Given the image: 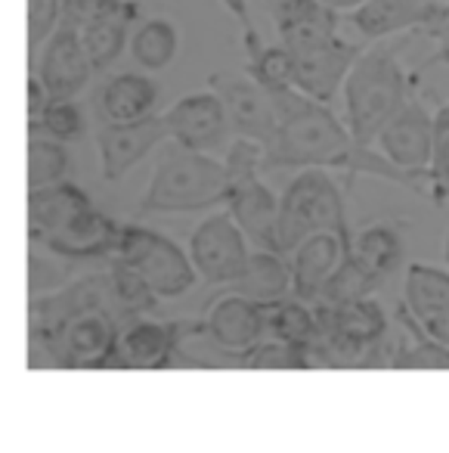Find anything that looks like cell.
<instances>
[{
  "mask_svg": "<svg viewBox=\"0 0 449 453\" xmlns=\"http://www.w3.org/2000/svg\"><path fill=\"white\" fill-rule=\"evenodd\" d=\"M412 41V32L403 38H378L356 57L347 81H344V109L347 127L366 146H375L381 127L397 115V109L415 90V75L403 65V50Z\"/></svg>",
  "mask_w": 449,
  "mask_h": 453,
  "instance_id": "cell-3",
  "label": "cell"
},
{
  "mask_svg": "<svg viewBox=\"0 0 449 453\" xmlns=\"http://www.w3.org/2000/svg\"><path fill=\"white\" fill-rule=\"evenodd\" d=\"M263 323H267L270 339L288 342V345L307 348L316 335V308L301 298H276V302H263Z\"/></svg>",
  "mask_w": 449,
  "mask_h": 453,
  "instance_id": "cell-29",
  "label": "cell"
},
{
  "mask_svg": "<svg viewBox=\"0 0 449 453\" xmlns=\"http://www.w3.org/2000/svg\"><path fill=\"white\" fill-rule=\"evenodd\" d=\"M75 261L63 258V255L50 252L44 246H32V258H28V296H47V292L59 289L72 280L75 273Z\"/></svg>",
  "mask_w": 449,
  "mask_h": 453,
  "instance_id": "cell-36",
  "label": "cell"
},
{
  "mask_svg": "<svg viewBox=\"0 0 449 453\" xmlns=\"http://www.w3.org/2000/svg\"><path fill=\"white\" fill-rule=\"evenodd\" d=\"M32 127L63 140V143H75L88 131V119H84V109L75 96H53L44 112H41V119L34 125H28V131Z\"/></svg>",
  "mask_w": 449,
  "mask_h": 453,
  "instance_id": "cell-35",
  "label": "cell"
},
{
  "mask_svg": "<svg viewBox=\"0 0 449 453\" xmlns=\"http://www.w3.org/2000/svg\"><path fill=\"white\" fill-rule=\"evenodd\" d=\"M230 289L242 292V296L255 298V302H276V298H288L294 289L292 265L285 261L282 252L273 249H255L245 265L242 277L230 286Z\"/></svg>",
  "mask_w": 449,
  "mask_h": 453,
  "instance_id": "cell-25",
  "label": "cell"
},
{
  "mask_svg": "<svg viewBox=\"0 0 449 453\" xmlns=\"http://www.w3.org/2000/svg\"><path fill=\"white\" fill-rule=\"evenodd\" d=\"M137 19H140V4L131 0L125 10H118V13H109V16H103V19H94V22H88V26L78 28L90 59H94V65H96V72L109 69V65L121 57L127 38L133 35Z\"/></svg>",
  "mask_w": 449,
  "mask_h": 453,
  "instance_id": "cell-27",
  "label": "cell"
},
{
  "mask_svg": "<svg viewBox=\"0 0 449 453\" xmlns=\"http://www.w3.org/2000/svg\"><path fill=\"white\" fill-rule=\"evenodd\" d=\"M171 140L164 115H146L140 121H103L96 131L103 180L118 183L133 165H140L152 150H162Z\"/></svg>",
  "mask_w": 449,
  "mask_h": 453,
  "instance_id": "cell-11",
  "label": "cell"
},
{
  "mask_svg": "<svg viewBox=\"0 0 449 453\" xmlns=\"http://www.w3.org/2000/svg\"><path fill=\"white\" fill-rule=\"evenodd\" d=\"M131 314L118 298L112 271L84 273L28 308L32 370H112L115 345Z\"/></svg>",
  "mask_w": 449,
  "mask_h": 453,
  "instance_id": "cell-1",
  "label": "cell"
},
{
  "mask_svg": "<svg viewBox=\"0 0 449 453\" xmlns=\"http://www.w3.org/2000/svg\"><path fill=\"white\" fill-rule=\"evenodd\" d=\"M350 252L378 283H387V277H393L406 258L403 230L393 220H372L354 234Z\"/></svg>",
  "mask_w": 449,
  "mask_h": 453,
  "instance_id": "cell-24",
  "label": "cell"
},
{
  "mask_svg": "<svg viewBox=\"0 0 449 453\" xmlns=\"http://www.w3.org/2000/svg\"><path fill=\"white\" fill-rule=\"evenodd\" d=\"M428 171L434 177V205L440 208L449 199V103L434 112V156Z\"/></svg>",
  "mask_w": 449,
  "mask_h": 453,
  "instance_id": "cell-37",
  "label": "cell"
},
{
  "mask_svg": "<svg viewBox=\"0 0 449 453\" xmlns=\"http://www.w3.org/2000/svg\"><path fill=\"white\" fill-rule=\"evenodd\" d=\"M28 69L38 72L50 96H78L90 84V78L96 75V65L90 59L88 47H84L81 32L69 19L59 22V28L41 47L38 59Z\"/></svg>",
  "mask_w": 449,
  "mask_h": 453,
  "instance_id": "cell-12",
  "label": "cell"
},
{
  "mask_svg": "<svg viewBox=\"0 0 449 453\" xmlns=\"http://www.w3.org/2000/svg\"><path fill=\"white\" fill-rule=\"evenodd\" d=\"M177 50H180V35L177 26L164 16H152V19L137 22L131 35V57L137 59L140 69L146 72H162L174 63Z\"/></svg>",
  "mask_w": 449,
  "mask_h": 453,
  "instance_id": "cell-28",
  "label": "cell"
},
{
  "mask_svg": "<svg viewBox=\"0 0 449 453\" xmlns=\"http://www.w3.org/2000/svg\"><path fill=\"white\" fill-rule=\"evenodd\" d=\"M162 115L168 121L171 140H180L183 146H193L202 152H214L217 146H224L226 134L232 131L226 106L214 88L180 96Z\"/></svg>",
  "mask_w": 449,
  "mask_h": 453,
  "instance_id": "cell-14",
  "label": "cell"
},
{
  "mask_svg": "<svg viewBox=\"0 0 449 453\" xmlns=\"http://www.w3.org/2000/svg\"><path fill=\"white\" fill-rule=\"evenodd\" d=\"M347 183H338L329 168H301L279 196L276 249L292 255L304 236L316 230L354 234L347 224Z\"/></svg>",
  "mask_w": 449,
  "mask_h": 453,
  "instance_id": "cell-5",
  "label": "cell"
},
{
  "mask_svg": "<svg viewBox=\"0 0 449 453\" xmlns=\"http://www.w3.org/2000/svg\"><path fill=\"white\" fill-rule=\"evenodd\" d=\"M63 22V0H28V65Z\"/></svg>",
  "mask_w": 449,
  "mask_h": 453,
  "instance_id": "cell-38",
  "label": "cell"
},
{
  "mask_svg": "<svg viewBox=\"0 0 449 453\" xmlns=\"http://www.w3.org/2000/svg\"><path fill=\"white\" fill-rule=\"evenodd\" d=\"M400 339L391 370H449V345L428 333L406 304L397 308Z\"/></svg>",
  "mask_w": 449,
  "mask_h": 453,
  "instance_id": "cell-26",
  "label": "cell"
},
{
  "mask_svg": "<svg viewBox=\"0 0 449 453\" xmlns=\"http://www.w3.org/2000/svg\"><path fill=\"white\" fill-rule=\"evenodd\" d=\"M193 323L156 320L152 314H140L121 329L115 345L112 370H162L174 366Z\"/></svg>",
  "mask_w": 449,
  "mask_h": 453,
  "instance_id": "cell-9",
  "label": "cell"
},
{
  "mask_svg": "<svg viewBox=\"0 0 449 453\" xmlns=\"http://www.w3.org/2000/svg\"><path fill=\"white\" fill-rule=\"evenodd\" d=\"M276 103V134L263 150V168H329L341 171L344 183L360 174L391 180L434 205V177L430 171H409L393 165L378 146H366L347 125L335 119L329 103H319L298 88L270 90Z\"/></svg>",
  "mask_w": 449,
  "mask_h": 453,
  "instance_id": "cell-2",
  "label": "cell"
},
{
  "mask_svg": "<svg viewBox=\"0 0 449 453\" xmlns=\"http://www.w3.org/2000/svg\"><path fill=\"white\" fill-rule=\"evenodd\" d=\"M118 234H121L118 220L109 218L106 211H100L94 205L84 214H78L59 234L47 236L44 242H32V246H44L72 261H90V258H109L115 252V246H118Z\"/></svg>",
  "mask_w": 449,
  "mask_h": 453,
  "instance_id": "cell-19",
  "label": "cell"
},
{
  "mask_svg": "<svg viewBox=\"0 0 449 453\" xmlns=\"http://www.w3.org/2000/svg\"><path fill=\"white\" fill-rule=\"evenodd\" d=\"M323 4H329V7H335L338 13H350V10H356L360 4H366V0H323Z\"/></svg>",
  "mask_w": 449,
  "mask_h": 453,
  "instance_id": "cell-42",
  "label": "cell"
},
{
  "mask_svg": "<svg viewBox=\"0 0 449 453\" xmlns=\"http://www.w3.org/2000/svg\"><path fill=\"white\" fill-rule=\"evenodd\" d=\"M202 335L214 351L224 354L226 366H232V357L248 351L261 339H267V323H263V304L242 292L230 289L214 296L208 302L205 317L199 320Z\"/></svg>",
  "mask_w": 449,
  "mask_h": 453,
  "instance_id": "cell-8",
  "label": "cell"
},
{
  "mask_svg": "<svg viewBox=\"0 0 449 453\" xmlns=\"http://www.w3.org/2000/svg\"><path fill=\"white\" fill-rule=\"evenodd\" d=\"M109 271H112L115 292H118V298L131 314H156L158 304H162V296L152 289V283L137 267L121 258H109Z\"/></svg>",
  "mask_w": 449,
  "mask_h": 453,
  "instance_id": "cell-34",
  "label": "cell"
},
{
  "mask_svg": "<svg viewBox=\"0 0 449 453\" xmlns=\"http://www.w3.org/2000/svg\"><path fill=\"white\" fill-rule=\"evenodd\" d=\"M26 100H28V125H34V121L41 119V112L47 109V103L53 100L50 96V90H47V84L41 81V75L38 72H32L28 69V84H26Z\"/></svg>",
  "mask_w": 449,
  "mask_h": 453,
  "instance_id": "cell-41",
  "label": "cell"
},
{
  "mask_svg": "<svg viewBox=\"0 0 449 453\" xmlns=\"http://www.w3.org/2000/svg\"><path fill=\"white\" fill-rule=\"evenodd\" d=\"M248 236L230 208L214 211L189 236V255L208 286H232L251 258Z\"/></svg>",
  "mask_w": 449,
  "mask_h": 453,
  "instance_id": "cell-7",
  "label": "cell"
},
{
  "mask_svg": "<svg viewBox=\"0 0 449 453\" xmlns=\"http://www.w3.org/2000/svg\"><path fill=\"white\" fill-rule=\"evenodd\" d=\"M378 286H381L378 280H375L347 249V255H344V261L338 265V271L331 273L329 283L319 292L316 304H344V302H354V298H366V296H372Z\"/></svg>",
  "mask_w": 449,
  "mask_h": 453,
  "instance_id": "cell-32",
  "label": "cell"
},
{
  "mask_svg": "<svg viewBox=\"0 0 449 453\" xmlns=\"http://www.w3.org/2000/svg\"><path fill=\"white\" fill-rule=\"evenodd\" d=\"M360 53L362 47L354 41H344L341 35L323 41V44L304 47V50H292L294 88L319 103H331L338 90L344 88Z\"/></svg>",
  "mask_w": 449,
  "mask_h": 453,
  "instance_id": "cell-13",
  "label": "cell"
},
{
  "mask_svg": "<svg viewBox=\"0 0 449 453\" xmlns=\"http://www.w3.org/2000/svg\"><path fill=\"white\" fill-rule=\"evenodd\" d=\"M403 304L434 339L449 345V271L412 261L403 280Z\"/></svg>",
  "mask_w": 449,
  "mask_h": 453,
  "instance_id": "cell-18",
  "label": "cell"
},
{
  "mask_svg": "<svg viewBox=\"0 0 449 453\" xmlns=\"http://www.w3.org/2000/svg\"><path fill=\"white\" fill-rule=\"evenodd\" d=\"M430 41H437V57L430 59L428 65L440 63L449 65V0H434V7H430V16L422 28Z\"/></svg>",
  "mask_w": 449,
  "mask_h": 453,
  "instance_id": "cell-39",
  "label": "cell"
},
{
  "mask_svg": "<svg viewBox=\"0 0 449 453\" xmlns=\"http://www.w3.org/2000/svg\"><path fill=\"white\" fill-rule=\"evenodd\" d=\"M232 366L239 370H310V357H307V348L288 345L279 339H261L257 345H251L248 351L236 354Z\"/></svg>",
  "mask_w": 449,
  "mask_h": 453,
  "instance_id": "cell-31",
  "label": "cell"
},
{
  "mask_svg": "<svg viewBox=\"0 0 449 453\" xmlns=\"http://www.w3.org/2000/svg\"><path fill=\"white\" fill-rule=\"evenodd\" d=\"M208 88L220 94L230 115V125L236 137H251L267 150L276 134V103L273 94L248 72H211Z\"/></svg>",
  "mask_w": 449,
  "mask_h": 453,
  "instance_id": "cell-10",
  "label": "cell"
},
{
  "mask_svg": "<svg viewBox=\"0 0 449 453\" xmlns=\"http://www.w3.org/2000/svg\"><path fill=\"white\" fill-rule=\"evenodd\" d=\"M109 258H121L133 265L162 298L186 296L202 280L193 265V255L183 252L171 236L140 224H121L118 246Z\"/></svg>",
  "mask_w": 449,
  "mask_h": 453,
  "instance_id": "cell-6",
  "label": "cell"
},
{
  "mask_svg": "<svg viewBox=\"0 0 449 453\" xmlns=\"http://www.w3.org/2000/svg\"><path fill=\"white\" fill-rule=\"evenodd\" d=\"M434 0H366L347 13V22L362 41L393 38V35L422 32Z\"/></svg>",
  "mask_w": 449,
  "mask_h": 453,
  "instance_id": "cell-22",
  "label": "cell"
},
{
  "mask_svg": "<svg viewBox=\"0 0 449 453\" xmlns=\"http://www.w3.org/2000/svg\"><path fill=\"white\" fill-rule=\"evenodd\" d=\"M375 146L400 168L428 171L430 156H434V115H430V109L412 94L397 109V115L381 127Z\"/></svg>",
  "mask_w": 449,
  "mask_h": 453,
  "instance_id": "cell-15",
  "label": "cell"
},
{
  "mask_svg": "<svg viewBox=\"0 0 449 453\" xmlns=\"http://www.w3.org/2000/svg\"><path fill=\"white\" fill-rule=\"evenodd\" d=\"M245 72H248L255 81H261L267 90L294 88V59H292V50H288L282 41H276V44H261L257 50H251L248 63H245Z\"/></svg>",
  "mask_w": 449,
  "mask_h": 453,
  "instance_id": "cell-33",
  "label": "cell"
},
{
  "mask_svg": "<svg viewBox=\"0 0 449 453\" xmlns=\"http://www.w3.org/2000/svg\"><path fill=\"white\" fill-rule=\"evenodd\" d=\"M226 10H230L232 16H236V22L242 26V44H245V53L257 50V47L263 44L261 35H257L255 22H251V13H248V0H220Z\"/></svg>",
  "mask_w": 449,
  "mask_h": 453,
  "instance_id": "cell-40",
  "label": "cell"
},
{
  "mask_svg": "<svg viewBox=\"0 0 449 453\" xmlns=\"http://www.w3.org/2000/svg\"><path fill=\"white\" fill-rule=\"evenodd\" d=\"M69 168H72V158L63 140L32 127V134H28V189L65 180Z\"/></svg>",
  "mask_w": 449,
  "mask_h": 453,
  "instance_id": "cell-30",
  "label": "cell"
},
{
  "mask_svg": "<svg viewBox=\"0 0 449 453\" xmlns=\"http://www.w3.org/2000/svg\"><path fill=\"white\" fill-rule=\"evenodd\" d=\"M226 196H230V177L224 158L183 146L180 140H168L158 152L149 187L137 202V218L205 211L214 205H226Z\"/></svg>",
  "mask_w": 449,
  "mask_h": 453,
  "instance_id": "cell-4",
  "label": "cell"
},
{
  "mask_svg": "<svg viewBox=\"0 0 449 453\" xmlns=\"http://www.w3.org/2000/svg\"><path fill=\"white\" fill-rule=\"evenodd\" d=\"M88 208H94V199L88 196V189L72 180L28 189V240L44 242L47 236L59 234Z\"/></svg>",
  "mask_w": 449,
  "mask_h": 453,
  "instance_id": "cell-21",
  "label": "cell"
},
{
  "mask_svg": "<svg viewBox=\"0 0 449 453\" xmlns=\"http://www.w3.org/2000/svg\"><path fill=\"white\" fill-rule=\"evenodd\" d=\"M162 88L149 75L140 72H121L109 78L100 90V115L103 121H140L146 115H156Z\"/></svg>",
  "mask_w": 449,
  "mask_h": 453,
  "instance_id": "cell-23",
  "label": "cell"
},
{
  "mask_svg": "<svg viewBox=\"0 0 449 453\" xmlns=\"http://www.w3.org/2000/svg\"><path fill=\"white\" fill-rule=\"evenodd\" d=\"M267 7L276 38L288 50L323 44V41L335 38L338 26H341V13L323 0H267Z\"/></svg>",
  "mask_w": 449,
  "mask_h": 453,
  "instance_id": "cell-17",
  "label": "cell"
},
{
  "mask_svg": "<svg viewBox=\"0 0 449 453\" xmlns=\"http://www.w3.org/2000/svg\"><path fill=\"white\" fill-rule=\"evenodd\" d=\"M350 240H354V234H335V230H316V234L304 236L288 255L294 280L292 296L307 304H316L323 286L329 283V277L347 255Z\"/></svg>",
  "mask_w": 449,
  "mask_h": 453,
  "instance_id": "cell-16",
  "label": "cell"
},
{
  "mask_svg": "<svg viewBox=\"0 0 449 453\" xmlns=\"http://www.w3.org/2000/svg\"><path fill=\"white\" fill-rule=\"evenodd\" d=\"M226 208L232 211V218L239 220V226L245 230L255 249H276V226H279V196L261 180L230 183V196H226Z\"/></svg>",
  "mask_w": 449,
  "mask_h": 453,
  "instance_id": "cell-20",
  "label": "cell"
},
{
  "mask_svg": "<svg viewBox=\"0 0 449 453\" xmlns=\"http://www.w3.org/2000/svg\"><path fill=\"white\" fill-rule=\"evenodd\" d=\"M443 255H446V265H449V236H446V252H443Z\"/></svg>",
  "mask_w": 449,
  "mask_h": 453,
  "instance_id": "cell-43",
  "label": "cell"
}]
</instances>
